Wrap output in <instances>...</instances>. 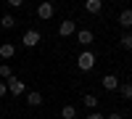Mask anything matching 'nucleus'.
Instances as JSON below:
<instances>
[{
    "label": "nucleus",
    "instance_id": "obj_13",
    "mask_svg": "<svg viewBox=\"0 0 132 119\" xmlns=\"http://www.w3.org/2000/svg\"><path fill=\"white\" fill-rule=\"evenodd\" d=\"M119 90H122V98H124V101H132V82L119 85Z\"/></svg>",
    "mask_w": 132,
    "mask_h": 119
},
{
    "label": "nucleus",
    "instance_id": "obj_17",
    "mask_svg": "<svg viewBox=\"0 0 132 119\" xmlns=\"http://www.w3.org/2000/svg\"><path fill=\"white\" fill-rule=\"evenodd\" d=\"M119 45H122L124 50H132V35H122V40H119Z\"/></svg>",
    "mask_w": 132,
    "mask_h": 119
},
{
    "label": "nucleus",
    "instance_id": "obj_11",
    "mask_svg": "<svg viewBox=\"0 0 132 119\" xmlns=\"http://www.w3.org/2000/svg\"><path fill=\"white\" fill-rule=\"evenodd\" d=\"M85 11H87V13H101V11H103V3H101V0H87V3H85Z\"/></svg>",
    "mask_w": 132,
    "mask_h": 119
},
{
    "label": "nucleus",
    "instance_id": "obj_21",
    "mask_svg": "<svg viewBox=\"0 0 132 119\" xmlns=\"http://www.w3.org/2000/svg\"><path fill=\"white\" fill-rule=\"evenodd\" d=\"M106 119H124V116H122V114H119V111H114V114H108Z\"/></svg>",
    "mask_w": 132,
    "mask_h": 119
},
{
    "label": "nucleus",
    "instance_id": "obj_14",
    "mask_svg": "<svg viewBox=\"0 0 132 119\" xmlns=\"http://www.w3.org/2000/svg\"><path fill=\"white\" fill-rule=\"evenodd\" d=\"M61 116H63V119H77V106H63V109H61Z\"/></svg>",
    "mask_w": 132,
    "mask_h": 119
},
{
    "label": "nucleus",
    "instance_id": "obj_9",
    "mask_svg": "<svg viewBox=\"0 0 132 119\" xmlns=\"http://www.w3.org/2000/svg\"><path fill=\"white\" fill-rule=\"evenodd\" d=\"M16 56V45L13 42H3L0 45V58H13Z\"/></svg>",
    "mask_w": 132,
    "mask_h": 119
},
{
    "label": "nucleus",
    "instance_id": "obj_19",
    "mask_svg": "<svg viewBox=\"0 0 132 119\" xmlns=\"http://www.w3.org/2000/svg\"><path fill=\"white\" fill-rule=\"evenodd\" d=\"M8 5H11V8H21V5H24V0H8Z\"/></svg>",
    "mask_w": 132,
    "mask_h": 119
},
{
    "label": "nucleus",
    "instance_id": "obj_3",
    "mask_svg": "<svg viewBox=\"0 0 132 119\" xmlns=\"http://www.w3.org/2000/svg\"><path fill=\"white\" fill-rule=\"evenodd\" d=\"M21 42H24L27 48H37L40 42H42V35H40L37 29H27V32H24V37H21Z\"/></svg>",
    "mask_w": 132,
    "mask_h": 119
},
{
    "label": "nucleus",
    "instance_id": "obj_7",
    "mask_svg": "<svg viewBox=\"0 0 132 119\" xmlns=\"http://www.w3.org/2000/svg\"><path fill=\"white\" fill-rule=\"evenodd\" d=\"M77 40H79V45L90 48V45H93V40H95V35H93L90 29H79V35H77Z\"/></svg>",
    "mask_w": 132,
    "mask_h": 119
},
{
    "label": "nucleus",
    "instance_id": "obj_10",
    "mask_svg": "<svg viewBox=\"0 0 132 119\" xmlns=\"http://www.w3.org/2000/svg\"><path fill=\"white\" fill-rule=\"evenodd\" d=\"M119 24H122L124 29H127V27H132V8H124L122 13H119Z\"/></svg>",
    "mask_w": 132,
    "mask_h": 119
},
{
    "label": "nucleus",
    "instance_id": "obj_18",
    "mask_svg": "<svg viewBox=\"0 0 132 119\" xmlns=\"http://www.w3.org/2000/svg\"><path fill=\"white\" fill-rule=\"evenodd\" d=\"M87 119H106L101 111H90V114H87Z\"/></svg>",
    "mask_w": 132,
    "mask_h": 119
},
{
    "label": "nucleus",
    "instance_id": "obj_1",
    "mask_svg": "<svg viewBox=\"0 0 132 119\" xmlns=\"http://www.w3.org/2000/svg\"><path fill=\"white\" fill-rule=\"evenodd\" d=\"M95 61H98V56L93 50H82L79 58H77V66H79V72H93L95 69Z\"/></svg>",
    "mask_w": 132,
    "mask_h": 119
},
{
    "label": "nucleus",
    "instance_id": "obj_6",
    "mask_svg": "<svg viewBox=\"0 0 132 119\" xmlns=\"http://www.w3.org/2000/svg\"><path fill=\"white\" fill-rule=\"evenodd\" d=\"M101 85H103V90H108V93H111V90H119V85H122V82H119V77H116V74H106V77L101 80Z\"/></svg>",
    "mask_w": 132,
    "mask_h": 119
},
{
    "label": "nucleus",
    "instance_id": "obj_8",
    "mask_svg": "<svg viewBox=\"0 0 132 119\" xmlns=\"http://www.w3.org/2000/svg\"><path fill=\"white\" fill-rule=\"evenodd\" d=\"M24 95H27V106H42V95L37 90H27Z\"/></svg>",
    "mask_w": 132,
    "mask_h": 119
},
{
    "label": "nucleus",
    "instance_id": "obj_20",
    "mask_svg": "<svg viewBox=\"0 0 132 119\" xmlns=\"http://www.w3.org/2000/svg\"><path fill=\"white\" fill-rule=\"evenodd\" d=\"M3 95H8V88H5V82L0 80V98H3Z\"/></svg>",
    "mask_w": 132,
    "mask_h": 119
},
{
    "label": "nucleus",
    "instance_id": "obj_15",
    "mask_svg": "<svg viewBox=\"0 0 132 119\" xmlns=\"http://www.w3.org/2000/svg\"><path fill=\"white\" fill-rule=\"evenodd\" d=\"M82 103H85V106H87L90 111H95V106H98V98H95V95H90V93H87L85 98H82Z\"/></svg>",
    "mask_w": 132,
    "mask_h": 119
},
{
    "label": "nucleus",
    "instance_id": "obj_16",
    "mask_svg": "<svg viewBox=\"0 0 132 119\" xmlns=\"http://www.w3.org/2000/svg\"><path fill=\"white\" fill-rule=\"evenodd\" d=\"M8 77H13V72H11V66H8V64H0V80H8Z\"/></svg>",
    "mask_w": 132,
    "mask_h": 119
},
{
    "label": "nucleus",
    "instance_id": "obj_2",
    "mask_svg": "<svg viewBox=\"0 0 132 119\" xmlns=\"http://www.w3.org/2000/svg\"><path fill=\"white\" fill-rule=\"evenodd\" d=\"M5 88H8V93H11V95H24V93H27V85L21 82V80L16 77V74L5 80Z\"/></svg>",
    "mask_w": 132,
    "mask_h": 119
},
{
    "label": "nucleus",
    "instance_id": "obj_5",
    "mask_svg": "<svg viewBox=\"0 0 132 119\" xmlns=\"http://www.w3.org/2000/svg\"><path fill=\"white\" fill-rule=\"evenodd\" d=\"M74 32H77V24H74L71 19H66V21L58 24V35H61V37H71Z\"/></svg>",
    "mask_w": 132,
    "mask_h": 119
},
{
    "label": "nucleus",
    "instance_id": "obj_4",
    "mask_svg": "<svg viewBox=\"0 0 132 119\" xmlns=\"http://www.w3.org/2000/svg\"><path fill=\"white\" fill-rule=\"evenodd\" d=\"M53 13H56V8H53V3H40L37 5V19H42V21H48V19H53Z\"/></svg>",
    "mask_w": 132,
    "mask_h": 119
},
{
    "label": "nucleus",
    "instance_id": "obj_12",
    "mask_svg": "<svg viewBox=\"0 0 132 119\" xmlns=\"http://www.w3.org/2000/svg\"><path fill=\"white\" fill-rule=\"evenodd\" d=\"M0 27H3V29H13L16 27V19L11 13H3V16H0Z\"/></svg>",
    "mask_w": 132,
    "mask_h": 119
}]
</instances>
